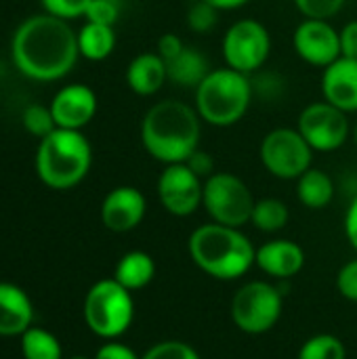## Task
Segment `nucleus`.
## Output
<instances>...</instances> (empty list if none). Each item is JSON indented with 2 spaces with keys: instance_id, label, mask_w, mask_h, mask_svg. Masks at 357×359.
I'll return each mask as SVG.
<instances>
[{
  "instance_id": "nucleus-1",
  "label": "nucleus",
  "mask_w": 357,
  "mask_h": 359,
  "mask_svg": "<svg viewBox=\"0 0 357 359\" xmlns=\"http://www.w3.org/2000/svg\"><path fill=\"white\" fill-rule=\"evenodd\" d=\"M11 55L15 67L38 82L65 78L78 57V34L65 19L48 13L25 19L13 34Z\"/></svg>"
},
{
  "instance_id": "nucleus-2",
  "label": "nucleus",
  "mask_w": 357,
  "mask_h": 359,
  "mask_svg": "<svg viewBox=\"0 0 357 359\" xmlns=\"http://www.w3.org/2000/svg\"><path fill=\"white\" fill-rule=\"evenodd\" d=\"M202 118L194 105L177 99L154 103L141 120L143 149L164 166L187 162L200 147Z\"/></svg>"
},
{
  "instance_id": "nucleus-3",
  "label": "nucleus",
  "mask_w": 357,
  "mask_h": 359,
  "mask_svg": "<svg viewBox=\"0 0 357 359\" xmlns=\"http://www.w3.org/2000/svg\"><path fill=\"white\" fill-rule=\"evenodd\" d=\"M187 250L200 271L223 282L246 276L257 257V248L240 227H227L221 223H206L194 229Z\"/></svg>"
},
{
  "instance_id": "nucleus-4",
  "label": "nucleus",
  "mask_w": 357,
  "mask_h": 359,
  "mask_svg": "<svg viewBox=\"0 0 357 359\" xmlns=\"http://www.w3.org/2000/svg\"><path fill=\"white\" fill-rule=\"evenodd\" d=\"M93 164L90 141L82 130L55 128L40 139L36 149V175L50 189H72L84 181Z\"/></svg>"
},
{
  "instance_id": "nucleus-5",
  "label": "nucleus",
  "mask_w": 357,
  "mask_h": 359,
  "mask_svg": "<svg viewBox=\"0 0 357 359\" xmlns=\"http://www.w3.org/2000/svg\"><path fill=\"white\" fill-rule=\"evenodd\" d=\"M252 99V78L227 65L213 69L194 90V107L202 122L217 128L238 124L248 114Z\"/></svg>"
},
{
  "instance_id": "nucleus-6",
  "label": "nucleus",
  "mask_w": 357,
  "mask_h": 359,
  "mask_svg": "<svg viewBox=\"0 0 357 359\" xmlns=\"http://www.w3.org/2000/svg\"><path fill=\"white\" fill-rule=\"evenodd\" d=\"M135 320L133 292L114 278L99 280L84 299V322L93 334L105 341L122 337Z\"/></svg>"
},
{
  "instance_id": "nucleus-7",
  "label": "nucleus",
  "mask_w": 357,
  "mask_h": 359,
  "mask_svg": "<svg viewBox=\"0 0 357 359\" xmlns=\"http://www.w3.org/2000/svg\"><path fill=\"white\" fill-rule=\"evenodd\" d=\"M284 309L280 290L269 282H248L231 299V322L244 334H265L269 332Z\"/></svg>"
},
{
  "instance_id": "nucleus-8",
  "label": "nucleus",
  "mask_w": 357,
  "mask_h": 359,
  "mask_svg": "<svg viewBox=\"0 0 357 359\" xmlns=\"http://www.w3.org/2000/svg\"><path fill=\"white\" fill-rule=\"evenodd\" d=\"M255 196L250 187L231 172H215L204 181V198L202 206L213 219V223H221L227 227H242L250 223Z\"/></svg>"
},
{
  "instance_id": "nucleus-9",
  "label": "nucleus",
  "mask_w": 357,
  "mask_h": 359,
  "mask_svg": "<svg viewBox=\"0 0 357 359\" xmlns=\"http://www.w3.org/2000/svg\"><path fill=\"white\" fill-rule=\"evenodd\" d=\"M263 168L282 181H297L311 168L314 149L297 128L280 126L269 130L259 147Z\"/></svg>"
},
{
  "instance_id": "nucleus-10",
  "label": "nucleus",
  "mask_w": 357,
  "mask_h": 359,
  "mask_svg": "<svg viewBox=\"0 0 357 359\" xmlns=\"http://www.w3.org/2000/svg\"><path fill=\"white\" fill-rule=\"evenodd\" d=\"M221 48L227 67L252 76L271 55V34L257 19H238L223 34Z\"/></svg>"
},
{
  "instance_id": "nucleus-11",
  "label": "nucleus",
  "mask_w": 357,
  "mask_h": 359,
  "mask_svg": "<svg viewBox=\"0 0 357 359\" xmlns=\"http://www.w3.org/2000/svg\"><path fill=\"white\" fill-rule=\"evenodd\" d=\"M297 130L303 135L314 151L330 154L345 145L351 133V124L347 114L332 103L316 101L299 114Z\"/></svg>"
},
{
  "instance_id": "nucleus-12",
  "label": "nucleus",
  "mask_w": 357,
  "mask_h": 359,
  "mask_svg": "<svg viewBox=\"0 0 357 359\" xmlns=\"http://www.w3.org/2000/svg\"><path fill=\"white\" fill-rule=\"evenodd\" d=\"M158 198L173 217H189L202 206L204 181L185 164H168L158 179Z\"/></svg>"
},
{
  "instance_id": "nucleus-13",
  "label": "nucleus",
  "mask_w": 357,
  "mask_h": 359,
  "mask_svg": "<svg viewBox=\"0 0 357 359\" xmlns=\"http://www.w3.org/2000/svg\"><path fill=\"white\" fill-rule=\"evenodd\" d=\"M292 46L301 61L320 69L341 57L339 29L324 19H303L292 34Z\"/></svg>"
},
{
  "instance_id": "nucleus-14",
  "label": "nucleus",
  "mask_w": 357,
  "mask_h": 359,
  "mask_svg": "<svg viewBox=\"0 0 357 359\" xmlns=\"http://www.w3.org/2000/svg\"><path fill=\"white\" fill-rule=\"evenodd\" d=\"M97 95L86 84H67L55 93L50 101V111L57 128L82 130L93 122L97 114Z\"/></svg>"
},
{
  "instance_id": "nucleus-15",
  "label": "nucleus",
  "mask_w": 357,
  "mask_h": 359,
  "mask_svg": "<svg viewBox=\"0 0 357 359\" xmlns=\"http://www.w3.org/2000/svg\"><path fill=\"white\" fill-rule=\"evenodd\" d=\"M147 212L145 196L130 185L114 187L101 204V221L114 233H126L141 225Z\"/></svg>"
},
{
  "instance_id": "nucleus-16",
  "label": "nucleus",
  "mask_w": 357,
  "mask_h": 359,
  "mask_svg": "<svg viewBox=\"0 0 357 359\" xmlns=\"http://www.w3.org/2000/svg\"><path fill=\"white\" fill-rule=\"evenodd\" d=\"M322 95L345 114L357 111V59L339 57L322 69Z\"/></svg>"
},
{
  "instance_id": "nucleus-17",
  "label": "nucleus",
  "mask_w": 357,
  "mask_h": 359,
  "mask_svg": "<svg viewBox=\"0 0 357 359\" xmlns=\"http://www.w3.org/2000/svg\"><path fill=\"white\" fill-rule=\"evenodd\" d=\"M255 265L269 278L288 280L305 267V252L292 240H269L257 248Z\"/></svg>"
},
{
  "instance_id": "nucleus-18",
  "label": "nucleus",
  "mask_w": 357,
  "mask_h": 359,
  "mask_svg": "<svg viewBox=\"0 0 357 359\" xmlns=\"http://www.w3.org/2000/svg\"><path fill=\"white\" fill-rule=\"evenodd\" d=\"M34 322L27 292L15 284L0 282V337H21Z\"/></svg>"
},
{
  "instance_id": "nucleus-19",
  "label": "nucleus",
  "mask_w": 357,
  "mask_h": 359,
  "mask_svg": "<svg viewBox=\"0 0 357 359\" xmlns=\"http://www.w3.org/2000/svg\"><path fill=\"white\" fill-rule=\"evenodd\" d=\"M168 82L166 61L158 53H141L126 67V84L139 97H151Z\"/></svg>"
},
{
  "instance_id": "nucleus-20",
  "label": "nucleus",
  "mask_w": 357,
  "mask_h": 359,
  "mask_svg": "<svg viewBox=\"0 0 357 359\" xmlns=\"http://www.w3.org/2000/svg\"><path fill=\"white\" fill-rule=\"evenodd\" d=\"M166 67H168V80L173 84L191 90H196L200 82L213 72L208 57L196 46H185L179 57L166 63Z\"/></svg>"
},
{
  "instance_id": "nucleus-21",
  "label": "nucleus",
  "mask_w": 357,
  "mask_h": 359,
  "mask_svg": "<svg viewBox=\"0 0 357 359\" xmlns=\"http://www.w3.org/2000/svg\"><path fill=\"white\" fill-rule=\"evenodd\" d=\"M154 278H156V263L143 250L126 252L114 269V280L130 292L149 286Z\"/></svg>"
},
{
  "instance_id": "nucleus-22",
  "label": "nucleus",
  "mask_w": 357,
  "mask_h": 359,
  "mask_svg": "<svg viewBox=\"0 0 357 359\" xmlns=\"http://www.w3.org/2000/svg\"><path fill=\"white\" fill-rule=\"evenodd\" d=\"M297 198L305 208L322 210L335 200V181L320 168H309L297 179Z\"/></svg>"
},
{
  "instance_id": "nucleus-23",
  "label": "nucleus",
  "mask_w": 357,
  "mask_h": 359,
  "mask_svg": "<svg viewBox=\"0 0 357 359\" xmlns=\"http://www.w3.org/2000/svg\"><path fill=\"white\" fill-rule=\"evenodd\" d=\"M78 48H80V57H84L88 61L107 59L116 48V29H114V25L86 21L78 32Z\"/></svg>"
},
{
  "instance_id": "nucleus-24",
  "label": "nucleus",
  "mask_w": 357,
  "mask_h": 359,
  "mask_svg": "<svg viewBox=\"0 0 357 359\" xmlns=\"http://www.w3.org/2000/svg\"><path fill=\"white\" fill-rule=\"evenodd\" d=\"M288 206L278 198H261L255 202L250 223L263 233H278L288 225Z\"/></svg>"
},
{
  "instance_id": "nucleus-25",
  "label": "nucleus",
  "mask_w": 357,
  "mask_h": 359,
  "mask_svg": "<svg viewBox=\"0 0 357 359\" xmlns=\"http://www.w3.org/2000/svg\"><path fill=\"white\" fill-rule=\"evenodd\" d=\"M21 355L23 359H61L59 339L44 328H27L21 334Z\"/></svg>"
},
{
  "instance_id": "nucleus-26",
  "label": "nucleus",
  "mask_w": 357,
  "mask_h": 359,
  "mask_svg": "<svg viewBox=\"0 0 357 359\" xmlns=\"http://www.w3.org/2000/svg\"><path fill=\"white\" fill-rule=\"evenodd\" d=\"M297 359H347V349L335 334H316L301 345Z\"/></svg>"
},
{
  "instance_id": "nucleus-27",
  "label": "nucleus",
  "mask_w": 357,
  "mask_h": 359,
  "mask_svg": "<svg viewBox=\"0 0 357 359\" xmlns=\"http://www.w3.org/2000/svg\"><path fill=\"white\" fill-rule=\"evenodd\" d=\"M21 124L29 135H34L38 139H44L46 135H50L57 128L50 105H42V103L27 105L21 114Z\"/></svg>"
},
{
  "instance_id": "nucleus-28",
  "label": "nucleus",
  "mask_w": 357,
  "mask_h": 359,
  "mask_svg": "<svg viewBox=\"0 0 357 359\" xmlns=\"http://www.w3.org/2000/svg\"><path fill=\"white\" fill-rule=\"evenodd\" d=\"M219 8H215L213 4H208L206 0H196L189 8H187V27L196 34H208L217 27L219 23Z\"/></svg>"
},
{
  "instance_id": "nucleus-29",
  "label": "nucleus",
  "mask_w": 357,
  "mask_h": 359,
  "mask_svg": "<svg viewBox=\"0 0 357 359\" xmlns=\"http://www.w3.org/2000/svg\"><path fill=\"white\" fill-rule=\"evenodd\" d=\"M345 2L347 0H295V6L305 19L330 21L345 8Z\"/></svg>"
},
{
  "instance_id": "nucleus-30",
  "label": "nucleus",
  "mask_w": 357,
  "mask_h": 359,
  "mask_svg": "<svg viewBox=\"0 0 357 359\" xmlns=\"http://www.w3.org/2000/svg\"><path fill=\"white\" fill-rule=\"evenodd\" d=\"M141 359H200V353L183 341H162L149 347Z\"/></svg>"
},
{
  "instance_id": "nucleus-31",
  "label": "nucleus",
  "mask_w": 357,
  "mask_h": 359,
  "mask_svg": "<svg viewBox=\"0 0 357 359\" xmlns=\"http://www.w3.org/2000/svg\"><path fill=\"white\" fill-rule=\"evenodd\" d=\"M122 11H124V0H90L84 17H86V21L116 25Z\"/></svg>"
},
{
  "instance_id": "nucleus-32",
  "label": "nucleus",
  "mask_w": 357,
  "mask_h": 359,
  "mask_svg": "<svg viewBox=\"0 0 357 359\" xmlns=\"http://www.w3.org/2000/svg\"><path fill=\"white\" fill-rule=\"evenodd\" d=\"M40 4H42L44 13L69 21V19L84 17L90 0H40Z\"/></svg>"
},
{
  "instance_id": "nucleus-33",
  "label": "nucleus",
  "mask_w": 357,
  "mask_h": 359,
  "mask_svg": "<svg viewBox=\"0 0 357 359\" xmlns=\"http://www.w3.org/2000/svg\"><path fill=\"white\" fill-rule=\"evenodd\" d=\"M337 288L347 301L357 303V259L341 267L337 276Z\"/></svg>"
},
{
  "instance_id": "nucleus-34",
  "label": "nucleus",
  "mask_w": 357,
  "mask_h": 359,
  "mask_svg": "<svg viewBox=\"0 0 357 359\" xmlns=\"http://www.w3.org/2000/svg\"><path fill=\"white\" fill-rule=\"evenodd\" d=\"M185 164H187L202 181H206L208 177L215 175V158H213L206 149H202V147H198V149L187 158Z\"/></svg>"
},
{
  "instance_id": "nucleus-35",
  "label": "nucleus",
  "mask_w": 357,
  "mask_h": 359,
  "mask_svg": "<svg viewBox=\"0 0 357 359\" xmlns=\"http://www.w3.org/2000/svg\"><path fill=\"white\" fill-rule=\"evenodd\" d=\"M185 46H187V44L183 42L181 36H177V34H162V36L158 38L156 53L168 63V61H173L175 57H179L181 50H183Z\"/></svg>"
},
{
  "instance_id": "nucleus-36",
  "label": "nucleus",
  "mask_w": 357,
  "mask_h": 359,
  "mask_svg": "<svg viewBox=\"0 0 357 359\" xmlns=\"http://www.w3.org/2000/svg\"><path fill=\"white\" fill-rule=\"evenodd\" d=\"M341 40V57L357 59V21H349L339 29Z\"/></svg>"
},
{
  "instance_id": "nucleus-37",
  "label": "nucleus",
  "mask_w": 357,
  "mask_h": 359,
  "mask_svg": "<svg viewBox=\"0 0 357 359\" xmlns=\"http://www.w3.org/2000/svg\"><path fill=\"white\" fill-rule=\"evenodd\" d=\"M93 359H141V355H137L128 345H122L118 341H107L103 347H99Z\"/></svg>"
},
{
  "instance_id": "nucleus-38",
  "label": "nucleus",
  "mask_w": 357,
  "mask_h": 359,
  "mask_svg": "<svg viewBox=\"0 0 357 359\" xmlns=\"http://www.w3.org/2000/svg\"><path fill=\"white\" fill-rule=\"evenodd\" d=\"M345 236L349 244L357 250V196L351 200L347 212H345Z\"/></svg>"
},
{
  "instance_id": "nucleus-39",
  "label": "nucleus",
  "mask_w": 357,
  "mask_h": 359,
  "mask_svg": "<svg viewBox=\"0 0 357 359\" xmlns=\"http://www.w3.org/2000/svg\"><path fill=\"white\" fill-rule=\"evenodd\" d=\"M208 4H213L215 8H219L221 13L223 11H236V8H242L246 6L250 0H206Z\"/></svg>"
},
{
  "instance_id": "nucleus-40",
  "label": "nucleus",
  "mask_w": 357,
  "mask_h": 359,
  "mask_svg": "<svg viewBox=\"0 0 357 359\" xmlns=\"http://www.w3.org/2000/svg\"><path fill=\"white\" fill-rule=\"evenodd\" d=\"M69 359H90V358H84V355H76V358H69Z\"/></svg>"
},
{
  "instance_id": "nucleus-41",
  "label": "nucleus",
  "mask_w": 357,
  "mask_h": 359,
  "mask_svg": "<svg viewBox=\"0 0 357 359\" xmlns=\"http://www.w3.org/2000/svg\"><path fill=\"white\" fill-rule=\"evenodd\" d=\"M353 137H356V143H357V126H356V133H353Z\"/></svg>"
}]
</instances>
